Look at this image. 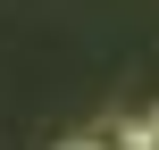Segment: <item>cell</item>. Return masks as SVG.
I'll return each mask as SVG.
<instances>
[{
	"mask_svg": "<svg viewBox=\"0 0 159 150\" xmlns=\"http://www.w3.org/2000/svg\"><path fill=\"white\" fill-rule=\"evenodd\" d=\"M59 150H109V142H101V134H75V142H59Z\"/></svg>",
	"mask_w": 159,
	"mask_h": 150,
	"instance_id": "obj_1",
	"label": "cell"
}]
</instances>
